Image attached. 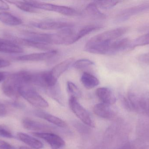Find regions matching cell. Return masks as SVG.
<instances>
[{"mask_svg": "<svg viewBox=\"0 0 149 149\" xmlns=\"http://www.w3.org/2000/svg\"><path fill=\"white\" fill-rule=\"evenodd\" d=\"M123 104L130 111L149 115V91L137 85L130 88L127 97L123 98Z\"/></svg>", "mask_w": 149, "mask_h": 149, "instance_id": "6da1fadb", "label": "cell"}, {"mask_svg": "<svg viewBox=\"0 0 149 149\" xmlns=\"http://www.w3.org/2000/svg\"><path fill=\"white\" fill-rule=\"evenodd\" d=\"M131 41L127 38H119L110 42L100 44L98 54L113 55L130 49Z\"/></svg>", "mask_w": 149, "mask_h": 149, "instance_id": "7a4b0ae2", "label": "cell"}, {"mask_svg": "<svg viewBox=\"0 0 149 149\" xmlns=\"http://www.w3.org/2000/svg\"><path fill=\"white\" fill-rule=\"evenodd\" d=\"M25 85L19 72L13 73L5 79L2 85L3 92L7 97L17 99L20 96L19 89L22 86Z\"/></svg>", "mask_w": 149, "mask_h": 149, "instance_id": "3957f363", "label": "cell"}, {"mask_svg": "<svg viewBox=\"0 0 149 149\" xmlns=\"http://www.w3.org/2000/svg\"><path fill=\"white\" fill-rule=\"evenodd\" d=\"M128 27H121L100 33L89 39L85 45H93L116 40L127 32Z\"/></svg>", "mask_w": 149, "mask_h": 149, "instance_id": "277c9868", "label": "cell"}, {"mask_svg": "<svg viewBox=\"0 0 149 149\" xmlns=\"http://www.w3.org/2000/svg\"><path fill=\"white\" fill-rule=\"evenodd\" d=\"M26 2L31 7L36 9L54 11L64 15L70 16L77 15L79 14V12L76 10L67 6L56 5L37 1H26Z\"/></svg>", "mask_w": 149, "mask_h": 149, "instance_id": "5b68a950", "label": "cell"}, {"mask_svg": "<svg viewBox=\"0 0 149 149\" xmlns=\"http://www.w3.org/2000/svg\"><path fill=\"white\" fill-rule=\"evenodd\" d=\"M19 93L20 96L35 106L42 108L49 106L48 102L30 85L22 86L19 88Z\"/></svg>", "mask_w": 149, "mask_h": 149, "instance_id": "8992f818", "label": "cell"}, {"mask_svg": "<svg viewBox=\"0 0 149 149\" xmlns=\"http://www.w3.org/2000/svg\"><path fill=\"white\" fill-rule=\"evenodd\" d=\"M69 105L73 113L84 124L91 127H94L95 123L92 117L88 111L78 102L77 98L71 96Z\"/></svg>", "mask_w": 149, "mask_h": 149, "instance_id": "52a82bcc", "label": "cell"}, {"mask_svg": "<svg viewBox=\"0 0 149 149\" xmlns=\"http://www.w3.org/2000/svg\"><path fill=\"white\" fill-rule=\"evenodd\" d=\"M148 10H149V3H142L127 8L116 15L115 17V22L116 23L123 22L134 16Z\"/></svg>", "mask_w": 149, "mask_h": 149, "instance_id": "ba28073f", "label": "cell"}, {"mask_svg": "<svg viewBox=\"0 0 149 149\" xmlns=\"http://www.w3.org/2000/svg\"><path fill=\"white\" fill-rule=\"evenodd\" d=\"M32 25L41 29L47 30H60L66 28H72L74 26V24L70 22L51 20H45L38 22L33 23Z\"/></svg>", "mask_w": 149, "mask_h": 149, "instance_id": "9c48e42d", "label": "cell"}, {"mask_svg": "<svg viewBox=\"0 0 149 149\" xmlns=\"http://www.w3.org/2000/svg\"><path fill=\"white\" fill-rule=\"evenodd\" d=\"M31 134L36 137L45 140L52 149H60L65 145L63 140L56 134L44 132H33Z\"/></svg>", "mask_w": 149, "mask_h": 149, "instance_id": "30bf717a", "label": "cell"}, {"mask_svg": "<svg viewBox=\"0 0 149 149\" xmlns=\"http://www.w3.org/2000/svg\"><path fill=\"white\" fill-rule=\"evenodd\" d=\"M57 54V51L52 50L45 52L31 53L16 58V59L20 61H41L52 58Z\"/></svg>", "mask_w": 149, "mask_h": 149, "instance_id": "8fae6325", "label": "cell"}, {"mask_svg": "<svg viewBox=\"0 0 149 149\" xmlns=\"http://www.w3.org/2000/svg\"><path fill=\"white\" fill-rule=\"evenodd\" d=\"M95 94L102 103L111 106L116 101V97L113 91L109 88L102 87L97 88Z\"/></svg>", "mask_w": 149, "mask_h": 149, "instance_id": "7c38bea8", "label": "cell"}, {"mask_svg": "<svg viewBox=\"0 0 149 149\" xmlns=\"http://www.w3.org/2000/svg\"><path fill=\"white\" fill-rule=\"evenodd\" d=\"M0 52L6 53H21L24 50L17 44L8 39L0 38Z\"/></svg>", "mask_w": 149, "mask_h": 149, "instance_id": "4fadbf2b", "label": "cell"}, {"mask_svg": "<svg viewBox=\"0 0 149 149\" xmlns=\"http://www.w3.org/2000/svg\"><path fill=\"white\" fill-rule=\"evenodd\" d=\"M13 39L15 42V43L19 45L31 47V48L42 50L47 51L52 50H50L51 47H50L49 45L45 43L37 42V41L31 40L26 38H14Z\"/></svg>", "mask_w": 149, "mask_h": 149, "instance_id": "5bb4252c", "label": "cell"}, {"mask_svg": "<svg viewBox=\"0 0 149 149\" xmlns=\"http://www.w3.org/2000/svg\"><path fill=\"white\" fill-rule=\"evenodd\" d=\"M74 63V59L73 58H70L55 66L51 71L53 76L58 79L73 65Z\"/></svg>", "mask_w": 149, "mask_h": 149, "instance_id": "9a60e30c", "label": "cell"}, {"mask_svg": "<svg viewBox=\"0 0 149 149\" xmlns=\"http://www.w3.org/2000/svg\"><path fill=\"white\" fill-rule=\"evenodd\" d=\"M93 112L97 116L104 119H110L114 115L110 106L103 103L95 105L93 107Z\"/></svg>", "mask_w": 149, "mask_h": 149, "instance_id": "2e32d148", "label": "cell"}, {"mask_svg": "<svg viewBox=\"0 0 149 149\" xmlns=\"http://www.w3.org/2000/svg\"><path fill=\"white\" fill-rule=\"evenodd\" d=\"M35 114L37 117L42 118L60 127L64 128L67 126L66 123L60 118L43 111H36Z\"/></svg>", "mask_w": 149, "mask_h": 149, "instance_id": "e0dca14e", "label": "cell"}, {"mask_svg": "<svg viewBox=\"0 0 149 149\" xmlns=\"http://www.w3.org/2000/svg\"><path fill=\"white\" fill-rule=\"evenodd\" d=\"M17 136L20 141L32 148L41 149L43 148V144L41 142L27 134L18 133Z\"/></svg>", "mask_w": 149, "mask_h": 149, "instance_id": "ac0fdd59", "label": "cell"}, {"mask_svg": "<svg viewBox=\"0 0 149 149\" xmlns=\"http://www.w3.org/2000/svg\"><path fill=\"white\" fill-rule=\"evenodd\" d=\"M0 21L9 26H16L22 23L21 18L8 12H0Z\"/></svg>", "mask_w": 149, "mask_h": 149, "instance_id": "d6986e66", "label": "cell"}, {"mask_svg": "<svg viewBox=\"0 0 149 149\" xmlns=\"http://www.w3.org/2000/svg\"><path fill=\"white\" fill-rule=\"evenodd\" d=\"M81 81L88 89L94 88L100 84V81L95 76L88 72L83 73L81 77Z\"/></svg>", "mask_w": 149, "mask_h": 149, "instance_id": "ffe728a7", "label": "cell"}, {"mask_svg": "<svg viewBox=\"0 0 149 149\" xmlns=\"http://www.w3.org/2000/svg\"><path fill=\"white\" fill-rule=\"evenodd\" d=\"M22 123L24 128L31 131H36L35 132L45 130L47 128L45 124L29 118H24Z\"/></svg>", "mask_w": 149, "mask_h": 149, "instance_id": "44dd1931", "label": "cell"}, {"mask_svg": "<svg viewBox=\"0 0 149 149\" xmlns=\"http://www.w3.org/2000/svg\"><path fill=\"white\" fill-rule=\"evenodd\" d=\"M103 28L101 24H92L86 25L81 28L77 33H76L74 38V43L79 41L81 38L84 37L88 34H90L93 31L99 30Z\"/></svg>", "mask_w": 149, "mask_h": 149, "instance_id": "7402d4cb", "label": "cell"}, {"mask_svg": "<svg viewBox=\"0 0 149 149\" xmlns=\"http://www.w3.org/2000/svg\"><path fill=\"white\" fill-rule=\"evenodd\" d=\"M87 14L91 17L96 18H105L106 15L100 11L94 2L88 4L85 8Z\"/></svg>", "mask_w": 149, "mask_h": 149, "instance_id": "603a6c76", "label": "cell"}, {"mask_svg": "<svg viewBox=\"0 0 149 149\" xmlns=\"http://www.w3.org/2000/svg\"><path fill=\"white\" fill-rule=\"evenodd\" d=\"M10 3H13L18 8L23 11L31 13H37L39 12L38 9L31 7L26 1H8Z\"/></svg>", "mask_w": 149, "mask_h": 149, "instance_id": "cb8c5ba5", "label": "cell"}, {"mask_svg": "<svg viewBox=\"0 0 149 149\" xmlns=\"http://www.w3.org/2000/svg\"><path fill=\"white\" fill-rule=\"evenodd\" d=\"M149 45V32L131 41L130 49L137 46H143Z\"/></svg>", "mask_w": 149, "mask_h": 149, "instance_id": "d4e9b609", "label": "cell"}, {"mask_svg": "<svg viewBox=\"0 0 149 149\" xmlns=\"http://www.w3.org/2000/svg\"><path fill=\"white\" fill-rule=\"evenodd\" d=\"M95 3L99 8L108 10L113 8L121 2L120 1H95Z\"/></svg>", "mask_w": 149, "mask_h": 149, "instance_id": "484cf974", "label": "cell"}, {"mask_svg": "<svg viewBox=\"0 0 149 149\" xmlns=\"http://www.w3.org/2000/svg\"><path fill=\"white\" fill-rule=\"evenodd\" d=\"M94 64V63L90 59H81L74 62L72 65V66L75 69L81 70Z\"/></svg>", "mask_w": 149, "mask_h": 149, "instance_id": "4316f807", "label": "cell"}, {"mask_svg": "<svg viewBox=\"0 0 149 149\" xmlns=\"http://www.w3.org/2000/svg\"><path fill=\"white\" fill-rule=\"evenodd\" d=\"M46 89L50 96L57 100H60L61 99V89L58 83L55 85L46 88Z\"/></svg>", "mask_w": 149, "mask_h": 149, "instance_id": "83f0119b", "label": "cell"}, {"mask_svg": "<svg viewBox=\"0 0 149 149\" xmlns=\"http://www.w3.org/2000/svg\"><path fill=\"white\" fill-rule=\"evenodd\" d=\"M67 88L68 92L71 95V96H73L77 99L81 96V92L79 89L72 82L69 81L67 82Z\"/></svg>", "mask_w": 149, "mask_h": 149, "instance_id": "f1b7e54d", "label": "cell"}, {"mask_svg": "<svg viewBox=\"0 0 149 149\" xmlns=\"http://www.w3.org/2000/svg\"><path fill=\"white\" fill-rule=\"evenodd\" d=\"M0 137L11 139L14 138V136L7 126L0 125Z\"/></svg>", "mask_w": 149, "mask_h": 149, "instance_id": "f546056e", "label": "cell"}, {"mask_svg": "<svg viewBox=\"0 0 149 149\" xmlns=\"http://www.w3.org/2000/svg\"><path fill=\"white\" fill-rule=\"evenodd\" d=\"M0 149H16L12 145L4 141L0 140Z\"/></svg>", "mask_w": 149, "mask_h": 149, "instance_id": "4dcf8cb0", "label": "cell"}, {"mask_svg": "<svg viewBox=\"0 0 149 149\" xmlns=\"http://www.w3.org/2000/svg\"><path fill=\"white\" fill-rule=\"evenodd\" d=\"M7 110L6 106L0 102V117H3L7 114Z\"/></svg>", "mask_w": 149, "mask_h": 149, "instance_id": "1f68e13d", "label": "cell"}, {"mask_svg": "<svg viewBox=\"0 0 149 149\" xmlns=\"http://www.w3.org/2000/svg\"><path fill=\"white\" fill-rule=\"evenodd\" d=\"M10 64V63L8 60L0 59V68L7 67Z\"/></svg>", "mask_w": 149, "mask_h": 149, "instance_id": "d6a6232c", "label": "cell"}, {"mask_svg": "<svg viewBox=\"0 0 149 149\" xmlns=\"http://www.w3.org/2000/svg\"><path fill=\"white\" fill-rule=\"evenodd\" d=\"M9 9V6L7 3L4 1H0V10H8Z\"/></svg>", "mask_w": 149, "mask_h": 149, "instance_id": "836d02e7", "label": "cell"}, {"mask_svg": "<svg viewBox=\"0 0 149 149\" xmlns=\"http://www.w3.org/2000/svg\"><path fill=\"white\" fill-rule=\"evenodd\" d=\"M7 73L4 72H0V82L5 80L7 78Z\"/></svg>", "mask_w": 149, "mask_h": 149, "instance_id": "e575fe53", "label": "cell"}, {"mask_svg": "<svg viewBox=\"0 0 149 149\" xmlns=\"http://www.w3.org/2000/svg\"><path fill=\"white\" fill-rule=\"evenodd\" d=\"M18 149H31L30 148H28L27 147H25V146H22V147H20V148H19Z\"/></svg>", "mask_w": 149, "mask_h": 149, "instance_id": "d590c367", "label": "cell"}, {"mask_svg": "<svg viewBox=\"0 0 149 149\" xmlns=\"http://www.w3.org/2000/svg\"><path fill=\"white\" fill-rule=\"evenodd\" d=\"M145 78H146V80H147V81L149 83V75H147L146 77H145Z\"/></svg>", "mask_w": 149, "mask_h": 149, "instance_id": "8d00e7d4", "label": "cell"}, {"mask_svg": "<svg viewBox=\"0 0 149 149\" xmlns=\"http://www.w3.org/2000/svg\"></svg>", "mask_w": 149, "mask_h": 149, "instance_id": "74e56055", "label": "cell"}]
</instances>
